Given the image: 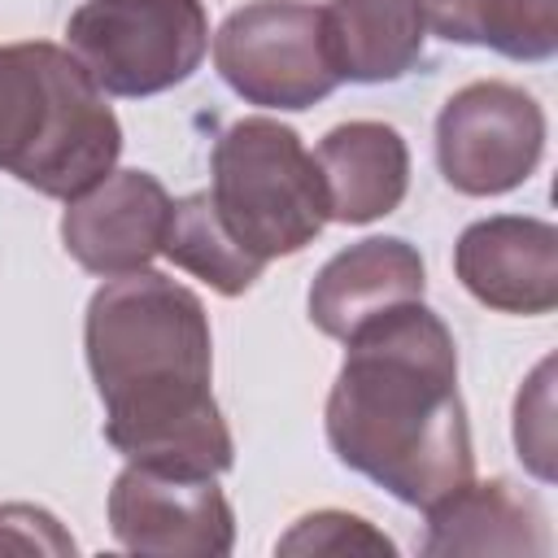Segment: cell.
I'll list each match as a JSON object with an SVG mask.
<instances>
[{
	"label": "cell",
	"instance_id": "1",
	"mask_svg": "<svg viewBox=\"0 0 558 558\" xmlns=\"http://www.w3.org/2000/svg\"><path fill=\"white\" fill-rule=\"evenodd\" d=\"M83 344L105 401V440L126 462L214 480L231 471L235 445L209 388V318L192 288L157 270L100 283Z\"/></svg>",
	"mask_w": 558,
	"mask_h": 558
},
{
	"label": "cell",
	"instance_id": "2",
	"mask_svg": "<svg viewBox=\"0 0 558 558\" xmlns=\"http://www.w3.org/2000/svg\"><path fill=\"white\" fill-rule=\"evenodd\" d=\"M344 344L327 397L336 458L418 510L462 488L475 475V449L449 327L423 301H405L362 323Z\"/></svg>",
	"mask_w": 558,
	"mask_h": 558
},
{
	"label": "cell",
	"instance_id": "3",
	"mask_svg": "<svg viewBox=\"0 0 558 558\" xmlns=\"http://www.w3.org/2000/svg\"><path fill=\"white\" fill-rule=\"evenodd\" d=\"M122 153V126L74 52L31 39L0 48V170L44 196H78Z\"/></svg>",
	"mask_w": 558,
	"mask_h": 558
},
{
	"label": "cell",
	"instance_id": "4",
	"mask_svg": "<svg viewBox=\"0 0 558 558\" xmlns=\"http://www.w3.org/2000/svg\"><path fill=\"white\" fill-rule=\"evenodd\" d=\"M209 201L231 240L257 262L301 253L331 222L314 153L275 118H240L218 135Z\"/></svg>",
	"mask_w": 558,
	"mask_h": 558
},
{
	"label": "cell",
	"instance_id": "5",
	"mask_svg": "<svg viewBox=\"0 0 558 558\" xmlns=\"http://www.w3.org/2000/svg\"><path fill=\"white\" fill-rule=\"evenodd\" d=\"M65 44L100 92L157 96L201 65L209 17L201 0H83Z\"/></svg>",
	"mask_w": 558,
	"mask_h": 558
},
{
	"label": "cell",
	"instance_id": "6",
	"mask_svg": "<svg viewBox=\"0 0 558 558\" xmlns=\"http://www.w3.org/2000/svg\"><path fill=\"white\" fill-rule=\"evenodd\" d=\"M214 65L235 96L262 109H310L340 87L323 48V9L253 0L214 35Z\"/></svg>",
	"mask_w": 558,
	"mask_h": 558
},
{
	"label": "cell",
	"instance_id": "7",
	"mask_svg": "<svg viewBox=\"0 0 558 558\" xmlns=\"http://www.w3.org/2000/svg\"><path fill=\"white\" fill-rule=\"evenodd\" d=\"M545 153V109L514 83L480 78L436 118V161L453 192L501 196L532 179Z\"/></svg>",
	"mask_w": 558,
	"mask_h": 558
},
{
	"label": "cell",
	"instance_id": "8",
	"mask_svg": "<svg viewBox=\"0 0 558 558\" xmlns=\"http://www.w3.org/2000/svg\"><path fill=\"white\" fill-rule=\"evenodd\" d=\"M109 527L122 549L157 558H222L235 545V514L214 475L140 462H126L109 488Z\"/></svg>",
	"mask_w": 558,
	"mask_h": 558
},
{
	"label": "cell",
	"instance_id": "9",
	"mask_svg": "<svg viewBox=\"0 0 558 558\" xmlns=\"http://www.w3.org/2000/svg\"><path fill=\"white\" fill-rule=\"evenodd\" d=\"M166 218L170 196L161 179L148 170H109L100 183L70 196L61 214V244L83 270L118 279L148 270V262L161 253Z\"/></svg>",
	"mask_w": 558,
	"mask_h": 558
},
{
	"label": "cell",
	"instance_id": "10",
	"mask_svg": "<svg viewBox=\"0 0 558 558\" xmlns=\"http://www.w3.org/2000/svg\"><path fill=\"white\" fill-rule=\"evenodd\" d=\"M462 288L501 314H549L558 305V231L545 218L497 214L458 235Z\"/></svg>",
	"mask_w": 558,
	"mask_h": 558
},
{
	"label": "cell",
	"instance_id": "11",
	"mask_svg": "<svg viewBox=\"0 0 558 558\" xmlns=\"http://www.w3.org/2000/svg\"><path fill=\"white\" fill-rule=\"evenodd\" d=\"M423 288L427 270L418 248L397 235H371L362 244H349L318 270V279L310 283V323L331 340H349L375 314L423 301Z\"/></svg>",
	"mask_w": 558,
	"mask_h": 558
},
{
	"label": "cell",
	"instance_id": "12",
	"mask_svg": "<svg viewBox=\"0 0 558 558\" xmlns=\"http://www.w3.org/2000/svg\"><path fill=\"white\" fill-rule=\"evenodd\" d=\"M318 174L327 187L331 222H375L405 201L410 187V148L388 122H340L323 135Z\"/></svg>",
	"mask_w": 558,
	"mask_h": 558
},
{
	"label": "cell",
	"instance_id": "13",
	"mask_svg": "<svg viewBox=\"0 0 558 558\" xmlns=\"http://www.w3.org/2000/svg\"><path fill=\"white\" fill-rule=\"evenodd\" d=\"M549 527L541 501L510 480H466L436 506H427L423 554H545Z\"/></svg>",
	"mask_w": 558,
	"mask_h": 558
},
{
	"label": "cell",
	"instance_id": "14",
	"mask_svg": "<svg viewBox=\"0 0 558 558\" xmlns=\"http://www.w3.org/2000/svg\"><path fill=\"white\" fill-rule=\"evenodd\" d=\"M427 26L414 0L323 4V48L340 83H392L423 61Z\"/></svg>",
	"mask_w": 558,
	"mask_h": 558
},
{
	"label": "cell",
	"instance_id": "15",
	"mask_svg": "<svg viewBox=\"0 0 558 558\" xmlns=\"http://www.w3.org/2000/svg\"><path fill=\"white\" fill-rule=\"evenodd\" d=\"M423 26L449 44L493 48L514 61L558 52V0H414Z\"/></svg>",
	"mask_w": 558,
	"mask_h": 558
},
{
	"label": "cell",
	"instance_id": "16",
	"mask_svg": "<svg viewBox=\"0 0 558 558\" xmlns=\"http://www.w3.org/2000/svg\"><path fill=\"white\" fill-rule=\"evenodd\" d=\"M161 253L192 270L196 279H205L214 292L222 296H240L262 279V266L253 253H244L231 231L222 227L209 192H192L183 201H170V218H166V235H161Z\"/></svg>",
	"mask_w": 558,
	"mask_h": 558
},
{
	"label": "cell",
	"instance_id": "17",
	"mask_svg": "<svg viewBox=\"0 0 558 558\" xmlns=\"http://www.w3.org/2000/svg\"><path fill=\"white\" fill-rule=\"evenodd\" d=\"M279 554H336V558H344V554H397V545L379 532V527H371L366 519H357V514H349V510H314V514H305V519H296L292 523V532H283L279 536V545H275Z\"/></svg>",
	"mask_w": 558,
	"mask_h": 558
},
{
	"label": "cell",
	"instance_id": "18",
	"mask_svg": "<svg viewBox=\"0 0 558 558\" xmlns=\"http://www.w3.org/2000/svg\"><path fill=\"white\" fill-rule=\"evenodd\" d=\"M514 449L536 480H554V357L536 366L514 401Z\"/></svg>",
	"mask_w": 558,
	"mask_h": 558
},
{
	"label": "cell",
	"instance_id": "19",
	"mask_svg": "<svg viewBox=\"0 0 558 558\" xmlns=\"http://www.w3.org/2000/svg\"><path fill=\"white\" fill-rule=\"evenodd\" d=\"M0 554H74V536L57 523V514L9 501L0 506Z\"/></svg>",
	"mask_w": 558,
	"mask_h": 558
}]
</instances>
